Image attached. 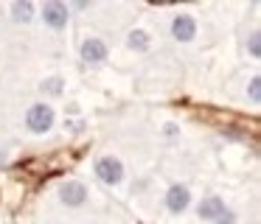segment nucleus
Segmentation results:
<instances>
[{"label": "nucleus", "instance_id": "f257e3e1", "mask_svg": "<svg viewBox=\"0 0 261 224\" xmlns=\"http://www.w3.org/2000/svg\"><path fill=\"white\" fill-rule=\"evenodd\" d=\"M54 121H57V115H54V106L51 104H31L29 112H25V126H29V132L34 134H45L54 129Z\"/></svg>", "mask_w": 261, "mask_h": 224}, {"label": "nucleus", "instance_id": "f03ea898", "mask_svg": "<svg viewBox=\"0 0 261 224\" xmlns=\"http://www.w3.org/2000/svg\"><path fill=\"white\" fill-rule=\"evenodd\" d=\"M93 171H96V177L101 179L104 185H118L121 179H124V162L113 154H104L96 160V168H93Z\"/></svg>", "mask_w": 261, "mask_h": 224}, {"label": "nucleus", "instance_id": "7ed1b4c3", "mask_svg": "<svg viewBox=\"0 0 261 224\" xmlns=\"http://www.w3.org/2000/svg\"><path fill=\"white\" fill-rule=\"evenodd\" d=\"M40 14H42V22H45L48 28H54V31H62V28H68V6L59 3V0L42 3Z\"/></svg>", "mask_w": 261, "mask_h": 224}, {"label": "nucleus", "instance_id": "20e7f679", "mask_svg": "<svg viewBox=\"0 0 261 224\" xmlns=\"http://www.w3.org/2000/svg\"><path fill=\"white\" fill-rule=\"evenodd\" d=\"M59 199H62V205H68V207H82L87 202L85 182H79V179H68V182H62V188H59Z\"/></svg>", "mask_w": 261, "mask_h": 224}, {"label": "nucleus", "instance_id": "39448f33", "mask_svg": "<svg viewBox=\"0 0 261 224\" xmlns=\"http://www.w3.org/2000/svg\"><path fill=\"white\" fill-rule=\"evenodd\" d=\"M188 205H191V190L186 188V185H171L169 190H166V207H169V213H174V216H180V213L188 210Z\"/></svg>", "mask_w": 261, "mask_h": 224}, {"label": "nucleus", "instance_id": "423d86ee", "mask_svg": "<svg viewBox=\"0 0 261 224\" xmlns=\"http://www.w3.org/2000/svg\"><path fill=\"white\" fill-rule=\"evenodd\" d=\"M171 37H174L177 42H191V39L197 37V20H194L191 14H177L174 20H171Z\"/></svg>", "mask_w": 261, "mask_h": 224}, {"label": "nucleus", "instance_id": "0eeeda50", "mask_svg": "<svg viewBox=\"0 0 261 224\" xmlns=\"http://www.w3.org/2000/svg\"><path fill=\"white\" fill-rule=\"evenodd\" d=\"M82 59L87 62V65H101L104 59H107V45L101 42V39H96V37H90V39H85L82 42Z\"/></svg>", "mask_w": 261, "mask_h": 224}, {"label": "nucleus", "instance_id": "6e6552de", "mask_svg": "<svg viewBox=\"0 0 261 224\" xmlns=\"http://www.w3.org/2000/svg\"><path fill=\"white\" fill-rule=\"evenodd\" d=\"M225 210H227V207H225V202H222L219 196H208V199H202V202H199V207H197V213H199L202 221H216Z\"/></svg>", "mask_w": 261, "mask_h": 224}, {"label": "nucleus", "instance_id": "1a4fd4ad", "mask_svg": "<svg viewBox=\"0 0 261 224\" xmlns=\"http://www.w3.org/2000/svg\"><path fill=\"white\" fill-rule=\"evenodd\" d=\"M126 48L135 50V53H146V50L152 48V37H149L143 28H132V31L126 34Z\"/></svg>", "mask_w": 261, "mask_h": 224}, {"label": "nucleus", "instance_id": "9d476101", "mask_svg": "<svg viewBox=\"0 0 261 224\" xmlns=\"http://www.w3.org/2000/svg\"><path fill=\"white\" fill-rule=\"evenodd\" d=\"M34 11H37L34 3H12L14 22H31V20H34Z\"/></svg>", "mask_w": 261, "mask_h": 224}, {"label": "nucleus", "instance_id": "9b49d317", "mask_svg": "<svg viewBox=\"0 0 261 224\" xmlns=\"http://www.w3.org/2000/svg\"><path fill=\"white\" fill-rule=\"evenodd\" d=\"M40 90H42V93H48V95H59V93H62V78H59V76L45 78V81L40 84Z\"/></svg>", "mask_w": 261, "mask_h": 224}, {"label": "nucleus", "instance_id": "f8f14e48", "mask_svg": "<svg viewBox=\"0 0 261 224\" xmlns=\"http://www.w3.org/2000/svg\"><path fill=\"white\" fill-rule=\"evenodd\" d=\"M247 93H250V101H253V104H258V101H261V78H258V76H253V78H250Z\"/></svg>", "mask_w": 261, "mask_h": 224}, {"label": "nucleus", "instance_id": "ddd939ff", "mask_svg": "<svg viewBox=\"0 0 261 224\" xmlns=\"http://www.w3.org/2000/svg\"><path fill=\"white\" fill-rule=\"evenodd\" d=\"M247 48H250V56H253V59H258V56H261V45H258V31H255L253 37H250Z\"/></svg>", "mask_w": 261, "mask_h": 224}, {"label": "nucleus", "instance_id": "4468645a", "mask_svg": "<svg viewBox=\"0 0 261 224\" xmlns=\"http://www.w3.org/2000/svg\"><path fill=\"white\" fill-rule=\"evenodd\" d=\"M233 221H236V216H233V210H225L219 218H216V224H233Z\"/></svg>", "mask_w": 261, "mask_h": 224}, {"label": "nucleus", "instance_id": "2eb2a0df", "mask_svg": "<svg viewBox=\"0 0 261 224\" xmlns=\"http://www.w3.org/2000/svg\"><path fill=\"white\" fill-rule=\"evenodd\" d=\"M166 134H169V137H174V134H177V126H174V123H166Z\"/></svg>", "mask_w": 261, "mask_h": 224}]
</instances>
